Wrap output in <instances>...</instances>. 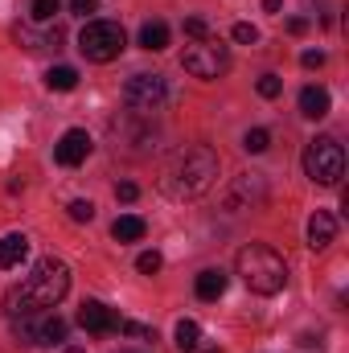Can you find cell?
<instances>
[{
  "label": "cell",
  "instance_id": "6da1fadb",
  "mask_svg": "<svg viewBox=\"0 0 349 353\" xmlns=\"http://www.w3.org/2000/svg\"><path fill=\"white\" fill-rule=\"evenodd\" d=\"M66 292H70V267L62 263V259H41L29 271V279L21 288H12L4 296V308L12 316H29L37 308H54Z\"/></svg>",
  "mask_w": 349,
  "mask_h": 353
},
{
  "label": "cell",
  "instance_id": "7a4b0ae2",
  "mask_svg": "<svg viewBox=\"0 0 349 353\" xmlns=\"http://www.w3.org/2000/svg\"><path fill=\"white\" fill-rule=\"evenodd\" d=\"M214 181H218V152L206 148V144H197V148L181 152L173 165L165 169V181L161 185L173 197H201Z\"/></svg>",
  "mask_w": 349,
  "mask_h": 353
},
{
  "label": "cell",
  "instance_id": "3957f363",
  "mask_svg": "<svg viewBox=\"0 0 349 353\" xmlns=\"http://www.w3.org/2000/svg\"><path fill=\"white\" fill-rule=\"evenodd\" d=\"M239 275H243V283H247L255 296H275V292H283V283H288V263H283L271 247L251 243V247L239 251Z\"/></svg>",
  "mask_w": 349,
  "mask_h": 353
},
{
  "label": "cell",
  "instance_id": "277c9868",
  "mask_svg": "<svg viewBox=\"0 0 349 353\" xmlns=\"http://www.w3.org/2000/svg\"><path fill=\"white\" fill-rule=\"evenodd\" d=\"M304 173L312 176L317 185H337L346 176V148L333 136H317L304 148Z\"/></svg>",
  "mask_w": 349,
  "mask_h": 353
},
{
  "label": "cell",
  "instance_id": "5b68a950",
  "mask_svg": "<svg viewBox=\"0 0 349 353\" xmlns=\"http://www.w3.org/2000/svg\"><path fill=\"white\" fill-rule=\"evenodd\" d=\"M123 46H128V37L115 21H90L79 33V50H83L87 62H111V58L123 54Z\"/></svg>",
  "mask_w": 349,
  "mask_h": 353
},
{
  "label": "cell",
  "instance_id": "8992f818",
  "mask_svg": "<svg viewBox=\"0 0 349 353\" xmlns=\"http://www.w3.org/2000/svg\"><path fill=\"white\" fill-rule=\"evenodd\" d=\"M181 66H185L193 79H218V74L230 70V54H226V46H218V41L206 37V41H197V46L185 50Z\"/></svg>",
  "mask_w": 349,
  "mask_h": 353
},
{
  "label": "cell",
  "instance_id": "52a82bcc",
  "mask_svg": "<svg viewBox=\"0 0 349 353\" xmlns=\"http://www.w3.org/2000/svg\"><path fill=\"white\" fill-rule=\"evenodd\" d=\"M165 79L161 74H132L128 83H123V103L136 111V115H148V111H157L161 103H165Z\"/></svg>",
  "mask_w": 349,
  "mask_h": 353
},
{
  "label": "cell",
  "instance_id": "ba28073f",
  "mask_svg": "<svg viewBox=\"0 0 349 353\" xmlns=\"http://www.w3.org/2000/svg\"><path fill=\"white\" fill-rule=\"evenodd\" d=\"M90 148H94V140H90L83 128H70L62 140H58V148H54V161L62 165V169H74V165H83L90 157Z\"/></svg>",
  "mask_w": 349,
  "mask_h": 353
},
{
  "label": "cell",
  "instance_id": "9c48e42d",
  "mask_svg": "<svg viewBox=\"0 0 349 353\" xmlns=\"http://www.w3.org/2000/svg\"><path fill=\"white\" fill-rule=\"evenodd\" d=\"M263 197H267L263 176L259 173H243L239 181H235V189H230L226 205H230V210H251V205H263Z\"/></svg>",
  "mask_w": 349,
  "mask_h": 353
},
{
  "label": "cell",
  "instance_id": "30bf717a",
  "mask_svg": "<svg viewBox=\"0 0 349 353\" xmlns=\"http://www.w3.org/2000/svg\"><path fill=\"white\" fill-rule=\"evenodd\" d=\"M79 325L94 333V337H103V333H115L119 329V321H115V312L103 304V300H83V308H79Z\"/></svg>",
  "mask_w": 349,
  "mask_h": 353
},
{
  "label": "cell",
  "instance_id": "8fae6325",
  "mask_svg": "<svg viewBox=\"0 0 349 353\" xmlns=\"http://www.w3.org/2000/svg\"><path fill=\"white\" fill-rule=\"evenodd\" d=\"M111 132H115L119 140H128V144H132L136 152H144V148H148V144L157 140V132H152L148 123H144V128H140V123H132V115H119V119L111 123Z\"/></svg>",
  "mask_w": 349,
  "mask_h": 353
},
{
  "label": "cell",
  "instance_id": "7c38bea8",
  "mask_svg": "<svg viewBox=\"0 0 349 353\" xmlns=\"http://www.w3.org/2000/svg\"><path fill=\"white\" fill-rule=\"evenodd\" d=\"M333 239H337V218L325 214V210H317V214L308 218V247H312V251H325Z\"/></svg>",
  "mask_w": 349,
  "mask_h": 353
},
{
  "label": "cell",
  "instance_id": "4fadbf2b",
  "mask_svg": "<svg viewBox=\"0 0 349 353\" xmlns=\"http://www.w3.org/2000/svg\"><path fill=\"white\" fill-rule=\"evenodd\" d=\"M300 115L325 119V115H329V90L325 87H304L300 90Z\"/></svg>",
  "mask_w": 349,
  "mask_h": 353
},
{
  "label": "cell",
  "instance_id": "5bb4252c",
  "mask_svg": "<svg viewBox=\"0 0 349 353\" xmlns=\"http://www.w3.org/2000/svg\"><path fill=\"white\" fill-rule=\"evenodd\" d=\"M25 255H29V239H25V234H4V239H0V271L21 267Z\"/></svg>",
  "mask_w": 349,
  "mask_h": 353
},
{
  "label": "cell",
  "instance_id": "9a60e30c",
  "mask_svg": "<svg viewBox=\"0 0 349 353\" xmlns=\"http://www.w3.org/2000/svg\"><path fill=\"white\" fill-rule=\"evenodd\" d=\"M226 283H230V275H226L222 267H206V271L197 275V296H201V300H218V296L226 292Z\"/></svg>",
  "mask_w": 349,
  "mask_h": 353
},
{
  "label": "cell",
  "instance_id": "2e32d148",
  "mask_svg": "<svg viewBox=\"0 0 349 353\" xmlns=\"http://www.w3.org/2000/svg\"><path fill=\"white\" fill-rule=\"evenodd\" d=\"M144 230H148V222L136 218V214H123V218H115V226H111V234H115L119 243H140Z\"/></svg>",
  "mask_w": 349,
  "mask_h": 353
},
{
  "label": "cell",
  "instance_id": "e0dca14e",
  "mask_svg": "<svg viewBox=\"0 0 349 353\" xmlns=\"http://www.w3.org/2000/svg\"><path fill=\"white\" fill-rule=\"evenodd\" d=\"M140 46L152 50V54L169 50V25H165V21H148V25L140 29Z\"/></svg>",
  "mask_w": 349,
  "mask_h": 353
},
{
  "label": "cell",
  "instance_id": "ac0fdd59",
  "mask_svg": "<svg viewBox=\"0 0 349 353\" xmlns=\"http://www.w3.org/2000/svg\"><path fill=\"white\" fill-rule=\"evenodd\" d=\"M173 345L181 353H193L197 345H201V329L193 325V321H177V329H173Z\"/></svg>",
  "mask_w": 349,
  "mask_h": 353
},
{
  "label": "cell",
  "instance_id": "d6986e66",
  "mask_svg": "<svg viewBox=\"0 0 349 353\" xmlns=\"http://www.w3.org/2000/svg\"><path fill=\"white\" fill-rule=\"evenodd\" d=\"M46 87L50 90H74L79 87V70L74 66H50L46 70Z\"/></svg>",
  "mask_w": 349,
  "mask_h": 353
},
{
  "label": "cell",
  "instance_id": "ffe728a7",
  "mask_svg": "<svg viewBox=\"0 0 349 353\" xmlns=\"http://www.w3.org/2000/svg\"><path fill=\"white\" fill-rule=\"evenodd\" d=\"M58 341H66V321L46 316V321L37 325V345H58Z\"/></svg>",
  "mask_w": 349,
  "mask_h": 353
},
{
  "label": "cell",
  "instance_id": "44dd1931",
  "mask_svg": "<svg viewBox=\"0 0 349 353\" xmlns=\"http://www.w3.org/2000/svg\"><path fill=\"white\" fill-rule=\"evenodd\" d=\"M267 144H271L267 128H251V132L243 136V148H247V152H267Z\"/></svg>",
  "mask_w": 349,
  "mask_h": 353
},
{
  "label": "cell",
  "instance_id": "7402d4cb",
  "mask_svg": "<svg viewBox=\"0 0 349 353\" xmlns=\"http://www.w3.org/2000/svg\"><path fill=\"white\" fill-rule=\"evenodd\" d=\"M115 333H123V337H144V341H157V329H148V325H136V321H119V329Z\"/></svg>",
  "mask_w": 349,
  "mask_h": 353
},
{
  "label": "cell",
  "instance_id": "603a6c76",
  "mask_svg": "<svg viewBox=\"0 0 349 353\" xmlns=\"http://www.w3.org/2000/svg\"><path fill=\"white\" fill-rule=\"evenodd\" d=\"M62 8V0H33V21H54V12Z\"/></svg>",
  "mask_w": 349,
  "mask_h": 353
},
{
  "label": "cell",
  "instance_id": "cb8c5ba5",
  "mask_svg": "<svg viewBox=\"0 0 349 353\" xmlns=\"http://www.w3.org/2000/svg\"><path fill=\"white\" fill-rule=\"evenodd\" d=\"M255 90H259L263 99H279V90H283V83H279V74H263L259 83H255Z\"/></svg>",
  "mask_w": 349,
  "mask_h": 353
},
{
  "label": "cell",
  "instance_id": "d4e9b609",
  "mask_svg": "<svg viewBox=\"0 0 349 353\" xmlns=\"http://www.w3.org/2000/svg\"><path fill=\"white\" fill-rule=\"evenodd\" d=\"M235 41H239V46H255V41H259V29L247 25V21H239V25H235Z\"/></svg>",
  "mask_w": 349,
  "mask_h": 353
},
{
  "label": "cell",
  "instance_id": "484cf974",
  "mask_svg": "<svg viewBox=\"0 0 349 353\" xmlns=\"http://www.w3.org/2000/svg\"><path fill=\"white\" fill-rule=\"evenodd\" d=\"M136 267H140V271H144V275H157V271H161V267H165V259H161V255H157V251H144V255H140V259H136Z\"/></svg>",
  "mask_w": 349,
  "mask_h": 353
},
{
  "label": "cell",
  "instance_id": "4316f807",
  "mask_svg": "<svg viewBox=\"0 0 349 353\" xmlns=\"http://www.w3.org/2000/svg\"><path fill=\"white\" fill-rule=\"evenodd\" d=\"M70 218L74 222H90L94 218V201H70Z\"/></svg>",
  "mask_w": 349,
  "mask_h": 353
},
{
  "label": "cell",
  "instance_id": "83f0119b",
  "mask_svg": "<svg viewBox=\"0 0 349 353\" xmlns=\"http://www.w3.org/2000/svg\"><path fill=\"white\" fill-rule=\"evenodd\" d=\"M185 33L197 37V41H206V37H210V25H206L201 17H189V21H185Z\"/></svg>",
  "mask_w": 349,
  "mask_h": 353
},
{
  "label": "cell",
  "instance_id": "f1b7e54d",
  "mask_svg": "<svg viewBox=\"0 0 349 353\" xmlns=\"http://www.w3.org/2000/svg\"><path fill=\"white\" fill-rule=\"evenodd\" d=\"M136 197H140V185H132V181L115 185V201H136Z\"/></svg>",
  "mask_w": 349,
  "mask_h": 353
},
{
  "label": "cell",
  "instance_id": "f546056e",
  "mask_svg": "<svg viewBox=\"0 0 349 353\" xmlns=\"http://www.w3.org/2000/svg\"><path fill=\"white\" fill-rule=\"evenodd\" d=\"M300 62H304L308 70H321V66H325V50H304V54H300Z\"/></svg>",
  "mask_w": 349,
  "mask_h": 353
},
{
  "label": "cell",
  "instance_id": "4dcf8cb0",
  "mask_svg": "<svg viewBox=\"0 0 349 353\" xmlns=\"http://www.w3.org/2000/svg\"><path fill=\"white\" fill-rule=\"evenodd\" d=\"M288 33H292V37L308 33V21H304V17H292V21H288Z\"/></svg>",
  "mask_w": 349,
  "mask_h": 353
},
{
  "label": "cell",
  "instance_id": "1f68e13d",
  "mask_svg": "<svg viewBox=\"0 0 349 353\" xmlns=\"http://www.w3.org/2000/svg\"><path fill=\"white\" fill-rule=\"evenodd\" d=\"M70 8L87 17V12H94V8H99V0H70Z\"/></svg>",
  "mask_w": 349,
  "mask_h": 353
},
{
  "label": "cell",
  "instance_id": "d6a6232c",
  "mask_svg": "<svg viewBox=\"0 0 349 353\" xmlns=\"http://www.w3.org/2000/svg\"><path fill=\"white\" fill-rule=\"evenodd\" d=\"M263 8H267V12H279V8H283V0H263Z\"/></svg>",
  "mask_w": 349,
  "mask_h": 353
},
{
  "label": "cell",
  "instance_id": "836d02e7",
  "mask_svg": "<svg viewBox=\"0 0 349 353\" xmlns=\"http://www.w3.org/2000/svg\"><path fill=\"white\" fill-rule=\"evenodd\" d=\"M66 353H87V350H79V345H70V350H66Z\"/></svg>",
  "mask_w": 349,
  "mask_h": 353
},
{
  "label": "cell",
  "instance_id": "e575fe53",
  "mask_svg": "<svg viewBox=\"0 0 349 353\" xmlns=\"http://www.w3.org/2000/svg\"><path fill=\"white\" fill-rule=\"evenodd\" d=\"M206 353H222V350H206Z\"/></svg>",
  "mask_w": 349,
  "mask_h": 353
},
{
  "label": "cell",
  "instance_id": "d590c367",
  "mask_svg": "<svg viewBox=\"0 0 349 353\" xmlns=\"http://www.w3.org/2000/svg\"><path fill=\"white\" fill-rule=\"evenodd\" d=\"M123 353H136V350H123Z\"/></svg>",
  "mask_w": 349,
  "mask_h": 353
}]
</instances>
